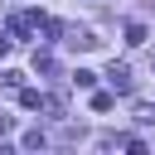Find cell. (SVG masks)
Wrapping results in <instances>:
<instances>
[{
  "label": "cell",
  "instance_id": "obj_4",
  "mask_svg": "<svg viewBox=\"0 0 155 155\" xmlns=\"http://www.w3.org/2000/svg\"><path fill=\"white\" fill-rule=\"evenodd\" d=\"M39 145H48V136H44V131H29V136H24V150H39Z\"/></svg>",
  "mask_w": 155,
  "mask_h": 155
},
{
  "label": "cell",
  "instance_id": "obj_7",
  "mask_svg": "<svg viewBox=\"0 0 155 155\" xmlns=\"http://www.w3.org/2000/svg\"><path fill=\"white\" fill-rule=\"evenodd\" d=\"M10 126H15V116H5V111H0V131H10Z\"/></svg>",
  "mask_w": 155,
  "mask_h": 155
},
{
  "label": "cell",
  "instance_id": "obj_5",
  "mask_svg": "<svg viewBox=\"0 0 155 155\" xmlns=\"http://www.w3.org/2000/svg\"><path fill=\"white\" fill-rule=\"evenodd\" d=\"M73 82H78V87H92V82H97V73H87V68H78V73H73Z\"/></svg>",
  "mask_w": 155,
  "mask_h": 155
},
{
  "label": "cell",
  "instance_id": "obj_2",
  "mask_svg": "<svg viewBox=\"0 0 155 155\" xmlns=\"http://www.w3.org/2000/svg\"><path fill=\"white\" fill-rule=\"evenodd\" d=\"M44 102H48V97H44L39 87H24V92H19V107H29V111H39Z\"/></svg>",
  "mask_w": 155,
  "mask_h": 155
},
{
  "label": "cell",
  "instance_id": "obj_3",
  "mask_svg": "<svg viewBox=\"0 0 155 155\" xmlns=\"http://www.w3.org/2000/svg\"><path fill=\"white\" fill-rule=\"evenodd\" d=\"M126 44H145V24H126Z\"/></svg>",
  "mask_w": 155,
  "mask_h": 155
},
{
  "label": "cell",
  "instance_id": "obj_1",
  "mask_svg": "<svg viewBox=\"0 0 155 155\" xmlns=\"http://www.w3.org/2000/svg\"><path fill=\"white\" fill-rule=\"evenodd\" d=\"M107 78H111V87H116V92H131V73H126V63H111V68H107Z\"/></svg>",
  "mask_w": 155,
  "mask_h": 155
},
{
  "label": "cell",
  "instance_id": "obj_6",
  "mask_svg": "<svg viewBox=\"0 0 155 155\" xmlns=\"http://www.w3.org/2000/svg\"><path fill=\"white\" fill-rule=\"evenodd\" d=\"M10 48H15V44H10L5 34H0V58H10Z\"/></svg>",
  "mask_w": 155,
  "mask_h": 155
}]
</instances>
